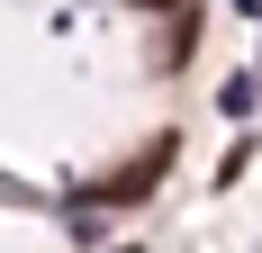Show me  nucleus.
<instances>
[{"instance_id":"obj_1","label":"nucleus","mask_w":262,"mask_h":253,"mask_svg":"<svg viewBox=\"0 0 262 253\" xmlns=\"http://www.w3.org/2000/svg\"><path fill=\"white\" fill-rule=\"evenodd\" d=\"M163 163H172V145H145V154H136L118 181H100V199H145V190L163 181Z\"/></svg>"}]
</instances>
